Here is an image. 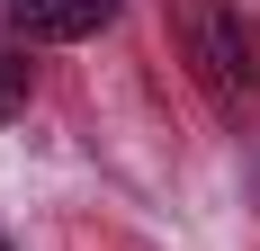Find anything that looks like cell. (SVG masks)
Here are the masks:
<instances>
[{
    "label": "cell",
    "mask_w": 260,
    "mask_h": 251,
    "mask_svg": "<svg viewBox=\"0 0 260 251\" xmlns=\"http://www.w3.org/2000/svg\"><path fill=\"white\" fill-rule=\"evenodd\" d=\"M180 45H188V63H198V81L215 99H251L260 90V36L242 27L234 0H180Z\"/></svg>",
    "instance_id": "1"
},
{
    "label": "cell",
    "mask_w": 260,
    "mask_h": 251,
    "mask_svg": "<svg viewBox=\"0 0 260 251\" xmlns=\"http://www.w3.org/2000/svg\"><path fill=\"white\" fill-rule=\"evenodd\" d=\"M126 0H9V36L18 45H81V36H99L117 27Z\"/></svg>",
    "instance_id": "2"
},
{
    "label": "cell",
    "mask_w": 260,
    "mask_h": 251,
    "mask_svg": "<svg viewBox=\"0 0 260 251\" xmlns=\"http://www.w3.org/2000/svg\"><path fill=\"white\" fill-rule=\"evenodd\" d=\"M0 251H9V242H0Z\"/></svg>",
    "instance_id": "4"
},
{
    "label": "cell",
    "mask_w": 260,
    "mask_h": 251,
    "mask_svg": "<svg viewBox=\"0 0 260 251\" xmlns=\"http://www.w3.org/2000/svg\"><path fill=\"white\" fill-rule=\"evenodd\" d=\"M27 90H36V63H27V45H18V36H0V125H9V117H27Z\"/></svg>",
    "instance_id": "3"
}]
</instances>
